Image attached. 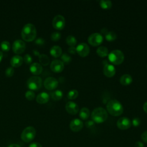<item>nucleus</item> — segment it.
<instances>
[{"label":"nucleus","instance_id":"obj_1","mask_svg":"<svg viewBox=\"0 0 147 147\" xmlns=\"http://www.w3.org/2000/svg\"><path fill=\"white\" fill-rule=\"evenodd\" d=\"M36 34V27L32 24L28 23L23 26L21 30V37L24 41L30 42L34 40Z\"/></svg>","mask_w":147,"mask_h":147},{"label":"nucleus","instance_id":"obj_2","mask_svg":"<svg viewBox=\"0 0 147 147\" xmlns=\"http://www.w3.org/2000/svg\"><path fill=\"white\" fill-rule=\"evenodd\" d=\"M106 109L110 115L114 117L121 115L123 111L122 105L116 99L110 100L106 105Z\"/></svg>","mask_w":147,"mask_h":147},{"label":"nucleus","instance_id":"obj_3","mask_svg":"<svg viewBox=\"0 0 147 147\" xmlns=\"http://www.w3.org/2000/svg\"><path fill=\"white\" fill-rule=\"evenodd\" d=\"M108 118L107 111L102 107H96L91 113L92 120L97 123H101L106 121Z\"/></svg>","mask_w":147,"mask_h":147},{"label":"nucleus","instance_id":"obj_4","mask_svg":"<svg viewBox=\"0 0 147 147\" xmlns=\"http://www.w3.org/2000/svg\"><path fill=\"white\" fill-rule=\"evenodd\" d=\"M109 61L115 65L121 64L124 60V55L119 49H114L108 55Z\"/></svg>","mask_w":147,"mask_h":147},{"label":"nucleus","instance_id":"obj_5","mask_svg":"<svg viewBox=\"0 0 147 147\" xmlns=\"http://www.w3.org/2000/svg\"><path fill=\"white\" fill-rule=\"evenodd\" d=\"M36 134V131L34 127L33 126H28L22 131L21 138L24 142L28 143L31 142L34 138Z\"/></svg>","mask_w":147,"mask_h":147},{"label":"nucleus","instance_id":"obj_6","mask_svg":"<svg viewBox=\"0 0 147 147\" xmlns=\"http://www.w3.org/2000/svg\"><path fill=\"white\" fill-rule=\"evenodd\" d=\"M42 86V79L38 76H33L30 77L27 80L28 87L32 90H38Z\"/></svg>","mask_w":147,"mask_h":147},{"label":"nucleus","instance_id":"obj_7","mask_svg":"<svg viewBox=\"0 0 147 147\" xmlns=\"http://www.w3.org/2000/svg\"><path fill=\"white\" fill-rule=\"evenodd\" d=\"M103 40L102 35L99 33H94L89 36L88 42L93 47H97L100 45Z\"/></svg>","mask_w":147,"mask_h":147},{"label":"nucleus","instance_id":"obj_8","mask_svg":"<svg viewBox=\"0 0 147 147\" xmlns=\"http://www.w3.org/2000/svg\"><path fill=\"white\" fill-rule=\"evenodd\" d=\"M65 25V21L64 17L61 15L56 16L52 20V25L53 28L57 30L63 29Z\"/></svg>","mask_w":147,"mask_h":147},{"label":"nucleus","instance_id":"obj_9","mask_svg":"<svg viewBox=\"0 0 147 147\" xmlns=\"http://www.w3.org/2000/svg\"><path fill=\"white\" fill-rule=\"evenodd\" d=\"M26 48V45L24 41L22 40H16L14 41L12 45V49L13 52L17 54H20L22 53Z\"/></svg>","mask_w":147,"mask_h":147},{"label":"nucleus","instance_id":"obj_10","mask_svg":"<svg viewBox=\"0 0 147 147\" xmlns=\"http://www.w3.org/2000/svg\"><path fill=\"white\" fill-rule=\"evenodd\" d=\"M59 82L57 80L53 77H48L44 82V86L46 89L48 90H52L57 88Z\"/></svg>","mask_w":147,"mask_h":147},{"label":"nucleus","instance_id":"obj_11","mask_svg":"<svg viewBox=\"0 0 147 147\" xmlns=\"http://www.w3.org/2000/svg\"><path fill=\"white\" fill-rule=\"evenodd\" d=\"M131 122L127 117H121L117 122V126L121 130H127L131 127Z\"/></svg>","mask_w":147,"mask_h":147},{"label":"nucleus","instance_id":"obj_12","mask_svg":"<svg viewBox=\"0 0 147 147\" xmlns=\"http://www.w3.org/2000/svg\"><path fill=\"white\" fill-rule=\"evenodd\" d=\"M76 53L81 57H86L90 53L89 46L84 42L79 44L76 48Z\"/></svg>","mask_w":147,"mask_h":147},{"label":"nucleus","instance_id":"obj_13","mask_svg":"<svg viewBox=\"0 0 147 147\" xmlns=\"http://www.w3.org/2000/svg\"><path fill=\"white\" fill-rule=\"evenodd\" d=\"M64 65L63 61L60 60H54L50 64L51 69L56 73L61 72L64 69Z\"/></svg>","mask_w":147,"mask_h":147},{"label":"nucleus","instance_id":"obj_14","mask_svg":"<svg viewBox=\"0 0 147 147\" xmlns=\"http://www.w3.org/2000/svg\"><path fill=\"white\" fill-rule=\"evenodd\" d=\"M83 127V122L78 119L75 118L72 119L69 123V127L70 129L74 132H78L80 131Z\"/></svg>","mask_w":147,"mask_h":147},{"label":"nucleus","instance_id":"obj_15","mask_svg":"<svg viewBox=\"0 0 147 147\" xmlns=\"http://www.w3.org/2000/svg\"><path fill=\"white\" fill-rule=\"evenodd\" d=\"M65 110L69 114L75 115L79 111V106L76 103L72 101H69L65 105Z\"/></svg>","mask_w":147,"mask_h":147},{"label":"nucleus","instance_id":"obj_16","mask_svg":"<svg viewBox=\"0 0 147 147\" xmlns=\"http://www.w3.org/2000/svg\"><path fill=\"white\" fill-rule=\"evenodd\" d=\"M115 69L114 65L110 64H106L103 69V74L107 78H111L115 74Z\"/></svg>","mask_w":147,"mask_h":147},{"label":"nucleus","instance_id":"obj_17","mask_svg":"<svg viewBox=\"0 0 147 147\" xmlns=\"http://www.w3.org/2000/svg\"><path fill=\"white\" fill-rule=\"evenodd\" d=\"M49 100V95L46 92H42L37 95L36 97L37 102L44 104L47 103Z\"/></svg>","mask_w":147,"mask_h":147},{"label":"nucleus","instance_id":"obj_18","mask_svg":"<svg viewBox=\"0 0 147 147\" xmlns=\"http://www.w3.org/2000/svg\"><path fill=\"white\" fill-rule=\"evenodd\" d=\"M30 71L34 75H40L42 71V65L38 63H33L30 66Z\"/></svg>","mask_w":147,"mask_h":147},{"label":"nucleus","instance_id":"obj_19","mask_svg":"<svg viewBox=\"0 0 147 147\" xmlns=\"http://www.w3.org/2000/svg\"><path fill=\"white\" fill-rule=\"evenodd\" d=\"M23 58L19 55H15L10 59V64L12 67H18L22 65Z\"/></svg>","mask_w":147,"mask_h":147},{"label":"nucleus","instance_id":"obj_20","mask_svg":"<svg viewBox=\"0 0 147 147\" xmlns=\"http://www.w3.org/2000/svg\"><path fill=\"white\" fill-rule=\"evenodd\" d=\"M133 79L130 75L129 74H124L120 78V83L123 86H127L132 83Z\"/></svg>","mask_w":147,"mask_h":147},{"label":"nucleus","instance_id":"obj_21","mask_svg":"<svg viewBox=\"0 0 147 147\" xmlns=\"http://www.w3.org/2000/svg\"><path fill=\"white\" fill-rule=\"evenodd\" d=\"M50 54L54 57H58L62 55V49L59 45H54L50 49Z\"/></svg>","mask_w":147,"mask_h":147},{"label":"nucleus","instance_id":"obj_22","mask_svg":"<svg viewBox=\"0 0 147 147\" xmlns=\"http://www.w3.org/2000/svg\"><path fill=\"white\" fill-rule=\"evenodd\" d=\"M96 53L99 56L105 57L109 55V50L106 47L100 46L97 48Z\"/></svg>","mask_w":147,"mask_h":147},{"label":"nucleus","instance_id":"obj_23","mask_svg":"<svg viewBox=\"0 0 147 147\" xmlns=\"http://www.w3.org/2000/svg\"><path fill=\"white\" fill-rule=\"evenodd\" d=\"M90 115V110L87 107H83L79 112V117L83 120L87 119Z\"/></svg>","mask_w":147,"mask_h":147},{"label":"nucleus","instance_id":"obj_24","mask_svg":"<svg viewBox=\"0 0 147 147\" xmlns=\"http://www.w3.org/2000/svg\"><path fill=\"white\" fill-rule=\"evenodd\" d=\"M63 92L60 90H55V91L52 92L51 94V98L55 101L60 100L63 98Z\"/></svg>","mask_w":147,"mask_h":147},{"label":"nucleus","instance_id":"obj_25","mask_svg":"<svg viewBox=\"0 0 147 147\" xmlns=\"http://www.w3.org/2000/svg\"><path fill=\"white\" fill-rule=\"evenodd\" d=\"M100 6L103 9H110L112 7V3L109 0H102L99 1Z\"/></svg>","mask_w":147,"mask_h":147},{"label":"nucleus","instance_id":"obj_26","mask_svg":"<svg viewBox=\"0 0 147 147\" xmlns=\"http://www.w3.org/2000/svg\"><path fill=\"white\" fill-rule=\"evenodd\" d=\"M40 63L43 65H47L49 63V59L45 54H40L38 56Z\"/></svg>","mask_w":147,"mask_h":147},{"label":"nucleus","instance_id":"obj_27","mask_svg":"<svg viewBox=\"0 0 147 147\" xmlns=\"http://www.w3.org/2000/svg\"><path fill=\"white\" fill-rule=\"evenodd\" d=\"M66 42L70 47H74L77 42L76 38L72 35H69L66 38Z\"/></svg>","mask_w":147,"mask_h":147},{"label":"nucleus","instance_id":"obj_28","mask_svg":"<svg viewBox=\"0 0 147 147\" xmlns=\"http://www.w3.org/2000/svg\"><path fill=\"white\" fill-rule=\"evenodd\" d=\"M117 34L115 32H113V31H110V32H107L105 35V38L106 40L108 41H114L116 38H117Z\"/></svg>","mask_w":147,"mask_h":147},{"label":"nucleus","instance_id":"obj_29","mask_svg":"<svg viewBox=\"0 0 147 147\" xmlns=\"http://www.w3.org/2000/svg\"><path fill=\"white\" fill-rule=\"evenodd\" d=\"M78 96V91L76 90H70L67 94V98L69 99L73 100L76 99Z\"/></svg>","mask_w":147,"mask_h":147},{"label":"nucleus","instance_id":"obj_30","mask_svg":"<svg viewBox=\"0 0 147 147\" xmlns=\"http://www.w3.org/2000/svg\"><path fill=\"white\" fill-rule=\"evenodd\" d=\"M61 59L63 63H66V64L69 63L72 60L71 57L68 55H67V53L62 54L61 55Z\"/></svg>","mask_w":147,"mask_h":147},{"label":"nucleus","instance_id":"obj_31","mask_svg":"<svg viewBox=\"0 0 147 147\" xmlns=\"http://www.w3.org/2000/svg\"><path fill=\"white\" fill-rule=\"evenodd\" d=\"M1 48L4 51H8L10 48V44L7 41H3L1 44Z\"/></svg>","mask_w":147,"mask_h":147},{"label":"nucleus","instance_id":"obj_32","mask_svg":"<svg viewBox=\"0 0 147 147\" xmlns=\"http://www.w3.org/2000/svg\"><path fill=\"white\" fill-rule=\"evenodd\" d=\"M25 97L29 100H33L35 98V93L32 90L27 91L25 92Z\"/></svg>","mask_w":147,"mask_h":147},{"label":"nucleus","instance_id":"obj_33","mask_svg":"<svg viewBox=\"0 0 147 147\" xmlns=\"http://www.w3.org/2000/svg\"><path fill=\"white\" fill-rule=\"evenodd\" d=\"M61 38V34L58 32H54L51 35V38L53 41H57Z\"/></svg>","mask_w":147,"mask_h":147},{"label":"nucleus","instance_id":"obj_34","mask_svg":"<svg viewBox=\"0 0 147 147\" xmlns=\"http://www.w3.org/2000/svg\"><path fill=\"white\" fill-rule=\"evenodd\" d=\"M14 72V70L13 67H10L7 68V69L5 71V75L7 76V77H11L13 75Z\"/></svg>","mask_w":147,"mask_h":147},{"label":"nucleus","instance_id":"obj_35","mask_svg":"<svg viewBox=\"0 0 147 147\" xmlns=\"http://www.w3.org/2000/svg\"><path fill=\"white\" fill-rule=\"evenodd\" d=\"M23 60L26 64H30L32 61V57L29 54H26L23 58Z\"/></svg>","mask_w":147,"mask_h":147},{"label":"nucleus","instance_id":"obj_36","mask_svg":"<svg viewBox=\"0 0 147 147\" xmlns=\"http://www.w3.org/2000/svg\"><path fill=\"white\" fill-rule=\"evenodd\" d=\"M141 124V119L139 118H134L131 121V125H133L134 127H137Z\"/></svg>","mask_w":147,"mask_h":147},{"label":"nucleus","instance_id":"obj_37","mask_svg":"<svg viewBox=\"0 0 147 147\" xmlns=\"http://www.w3.org/2000/svg\"><path fill=\"white\" fill-rule=\"evenodd\" d=\"M85 126L87 128H91L95 126V122L92 120H89L86 122Z\"/></svg>","mask_w":147,"mask_h":147},{"label":"nucleus","instance_id":"obj_38","mask_svg":"<svg viewBox=\"0 0 147 147\" xmlns=\"http://www.w3.org/2000/svg\"><path fill=\"white\" fill-rule=\"evenodd\" d=\"M141 138L144 142L147 143V131H145L141 134Z\"/></svg>","mask_w":147,"mask_h":147},{"label":"nucleus","instance_id":"obj_39","mask_svg":"<svg viewBox=\"0 0 147 147\" xmlns=\"http://www.w3.org/2000/svg\"><path fill=\"white\" fill-rule=\"evenodd\" d=\"M45 42V40L42 38H38L36 40L35 43L38 45H42Z\"/></svg>","mask_w":147,"mask_h":147},{"label":"nucleus","instance_id":"obj_40","mask_svg":"<svg viewBox=\"0 0 147 147\" xmlns=\"http://www.w3.org/2000/svg\"><path fill=\"white\" fill-rule=\"evenodd\" d=\"M68 51L69 53L71 54H75L76 53V48L75 47H70L68 49Z\"/></svg>","mask_w":147,"mask_h":147},{"label":"nucleus","instance_id":"obj_41","mask_svg":"<svg viewBox=\"0 0 147 147\" xmlns=\"http://www.w3.org/2000/svg\"><path fill=\"white\" fill-rule=\"evenodd\" d=\"M28 147H42V146L41 144H40L38 142H34L30 144V145H29Z\"/></svg>","mask_w":147,"mask_h":147},{"label":"nucleus","instance_id":"obj_42","mask_svg":"<svg viewBox=\"0 0 147 147\" xmlns=\"http://www.w3.org/2000/svg\"><path fill=\"white\" fill-rule=\"evenodd\" d=\"M135 147H144V145L141 141H137L135 144Z\"/></svg>","mask_w":147,"mask_h":147},{"label":"nucleus","instance_id":"obj_43","mask_svg":"<svg viewBox=\"0 0 147 147\" xmlns=\"http://www.w3.org/2000/svg\"><path fill=\"white\" fill-rule=\"evenodd\" d=\"M143 109L144 110V111L147 113V102H145L143 105Z\"/></svg>","mask_w":147,"mask_h":147},{"label":"nucleus","instance_id":"obj_44","mask_svg":"<svg viewBox=\"0 0 147 147\" xmlns=\"http://www.w3.org/2000/svg\"><path fill=\"white\" fill-rule=\"evenodd\" d=\"M8 147H21L20 145L17 144H12L8 146Z\"/></svg>","mask_w":147,"mask_h":147},{"label":"nucleus","instance_id":"obj_45","mask_svg":"<svg viewBox=\"0 0 147 147\" xmlns=\"http://www.w3.org/2000/svg\"><path fill=\"white\" fill-rule=\"evenodd\" d=\"M33 53H34V55H35V56H39L40 55V53H39V52L38 51H37V50H33Z\"/></svg>","mask_w":147,"mask_h":147},{"label":"nucleus","instance_id":"obj_46","mask_svg":"<svg viewBox=\"0 0 147 147\" xmlns=\"http://www.w3.org/2000/svg\"><path fill=\"white\" fill-rule=\"evenodd\" d=\"M2 58H3V53L0 51V62L1 61Z\"/></svg>","mask_w":147,"mask_h":147},{"label":"nucleus","instance_id":"obj_47","mask_svg":"<svg viewBox=\"0 0 147 147\" xmlns=\"http://www.w3.org/2000/svg\"><path fill=\"white\" fill-rule=\"evenodd\" d=\"M146 68H147V64H146Z\"/></svg>","mask_w":147,"mask_h":147}]
</instances>
